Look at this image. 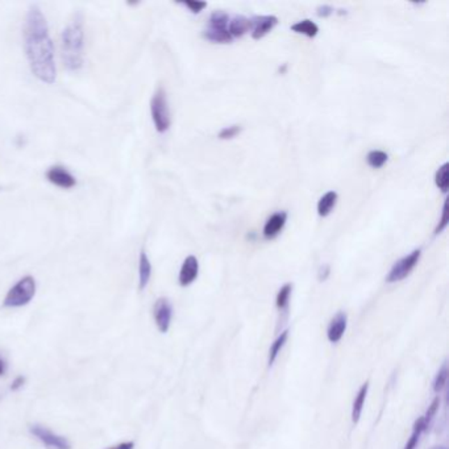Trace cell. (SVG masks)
<instances>
[{
  "mask_svg": "<svg viewBox=\"0 0 449 449\" xmlns=\"http://www.w3.org/2000/svg\"><path fill=\"white\" fill-rule=\"evenodd\" d=\"M24 47L33 75L47 85L54 84L57 78L54 47L49 35L47 19L36 6L29 8L25 19Z\"/></svg>",
  "mask_w": 449,
  "mask_h": 449,
  "instance_id": "6da1fadb",
  "label": "cell"
},
{
  "mask_svg": "<svg viewBox=\"0 0 449 449\" xmlns=\"http://www.w3.org/2000/svg\"><path fill=\"white\" fill-rule=\"evenodd\" d=\"M62 61L69 72H78L84 68L85 28L82 13H75L61 35Z\"/></svg>",
  "mask_w": 449,
  "mask_h": 449,
  "instance_id": "7a4b0ae2",
  "label": "cell"
},
{
  "mask_svg": "<svg viewBox=\"0 0 449 449\" xmlns=\"http://www.w3.org/2000/svg\"><path fill=\"white\" fill-rule=\"evenodd\" d=\"M36 294V281L32 276H26L16 282L7 292L3 306L4 307H23L29 304Z\"/></svg>",
  "mask_w": 449,
  "mask_h": 449,
  "instance_id": "3957f363",
  "label": "cell"
},
{
  "mask_svg": "<svg viewBox=\"0 0 449 449\" xmlns=\"http://www.w3.org/2000/svg\"><path fill=\"white\" fill-rule=\"evenodd\" d=\"M150 112L155 127L159 134H165L171 128V111L168 104L166 93L162 87H158L157 91L150 102Z\"/></svg>",
  "mask_w": 449,
  "mask_h": 449,
  "instance_id": "277c9868",
  "label": "cell"
},
{
  "mask_svg": "<svg viewBox=\"0 0 449 449\" xmlns=\"http://www.w3.org/2000/svg\"><path fill=\"white\" fill-rule=\"evenodd\" d=\"M420 255H422V251L415 249L411 253L404 255L400 261H397L391 267V270L388 271L386 282L394 283V282H400L402 279L406 278L418 265Z\"/></svg>",
  "mask_w": 449,
  "mask_h": 449,
  "instance_id": "5b68a950",
  "label": "cell"
},
{
  "mask_svg": "<svg viewBox=\"0 0 449 449\" xmlns=\"http://www.w3.org/2000/svg\"><path fill=\"white\" fill-rule=\"evenodd\" d=\"M31 434L33 436L37 437L47 449H70L72 446L68 441V439L63 436H60L54 432H52L47 427L40 425H31L29 428Z\"/></svg>",
  "mask_w": 449,
  "mask_h": 449,
  "instance_id": "8992f818",
  "label": "cell"
},
{
  "mask_svg": "<svg viewBox=\"0 0 449 449\" xmlns=\"http://www.w3.org/2000/svg\"><path fill=\"white\" fill-rule=\"evenodd\" d=\"M153 316L161 333H166L171 328L173 317V306L168 298H159L153 307Z\"/></svg>",
  "mask_w": 449,
  "mask_h": 449,
  "instance_id": "52a82bcc",
  "label": "cell"
},
{
  "mask_svg": "<svg viewBox=\"0 0 449 449\" xmlns=\"http://www.w3.org/2000/svg\"><path fill=\"white\" fill-rule=\"evenodd\" d=\"M252 23V37L255 40H261L273 31V28L278 24V19L273 15L267 16H255L251 19Z\"/></svg>",
  "mask_w": 449,
  "mask_h": 449,
  "instance_id": "ba28073f",
  "label": "cell"
},
{
  "mask_svg": "<svg viewBox=\"0 0 449 449\" xmlns=\"http://www.w3.org/2000/svg\"><path fill=\"white\" fill-rule=\"evenodd\" d=\"M47 178L50 183L61 189H72L75 186V178L73 174L63 166H53L47 173Z\"/></svg>",
  "mask_w": 449,
  "mask_h": 449,
  "instance_id": "9c48e42d",
  "label": "cell"
},
{
  "mask_svg": "<svg viewBox=\"0 0 449 449\" xmlns=\"http://www.w3.org/2000/svg\"><path fill=\"white\" fill-rule=\"evenodd\" d=\"M286 220H287V214L285 211L274 212L270 218L267 219V223L264 226V237L267 240L276 239L281 231L283 230Z\"/></svg>",
  "mask_w": 449,
  "mask_h": 449,
  "instance_id": "30bf717a",
  "label": "cell"
},
{
  "mask_svg": "<svg viewBox=\"0 0 449 449\" xmlns=\"http://www.w3.org/2000/svg\"><path fill=\"white\" fill-rule=\"evenodd\" d=\"M198 273H199V262H198L196 257L195 255L186 257V260L183 261L181 271H180V277H178L180 285L183 287L191 285L198 277Z\"/></svg>",
  "mask_w": 449,
  "mask_h": 449,
  "instance_id": "8fae6325",
  "label": "cell"
},
{
  "mask_svg": "<svg viewBox=\"0 0 449 449\" xmlns=\"http://www.w3.org/2000/svg\"><path fill=\"white\" fill-rule=\"evenodd\" d=\"M348 326V316L345 313H338L332 317L327 329L328 340L331 342H339L345 333Z\"/></svg>",
  "mask_w": 449,
  "mask_h": 449,
  "instance_id": "7c38bea8",
  "label": "cell"
},
{
  "mask_svg": "<svg viewBox=\"0 0 449 449\" xmlns=\"http://www.w3.org/2000/svg\"><path fill=\"white\" fill-rule=\"evenodd\" d=\"M150 277H152V264L149 257L143 251L140 253V260H139V289L140 290L145 289L150 281Z\"/></svg>",
  "mask_w": 449,
  "mask_h": 449,
  "instance_id": "4fadbf2b",
  "label": "cell"
},
{
  "mask_svg": "<svg viewBox=\"0 0 449 449\" xmlns=\"http://www.w3.org/2000/svg\"><path fill=\"white\" fill-rule=\"evenodd\" d=\"M252 28V23L251 19L245 17V16H235L232 20L228 23V32L233 37H243L249 32V29Z\"/></svg>",
  "mask_w": 449,
  "mask_h": 449,
  "instance_id": "5bb4252c",
  "label": "cell"
},
{
  "mask_svg": "<svg viewBox=\"0 0 449 449\" xmlns=\"http://www.w3.org/2000/svg\"><path fill=\"white\" fill-rule=\"evenodd\" d=\"M336 202H338V193L336 191H327L326 194L323 195L317 202V214H319V216H322V218L328 216L336 206Z\"/></svg>",
  "mask_w": 449,
  "mask_h": 449,
  "instance_id": "9a60e30c",
  "label": "cell"
},
{
  "mask_svg": "<svg viewBox=\"0 0 449 449\" xmlns=\"http://www.w3.org/2000/svg\"><path fill=\"white\" fill-rule=\"evenodd\" d=\"M368 391H369V382H365L364 385L359 390V393H357V395L354 398V402H353L352 422L354 425L359 423V420L361 418Z\"/></svg>",
  "mask_w": 449,
  "mask_h": 449,
  "instance_id": "2e32d148",
  "label": "cell"
},
{
  "mask_svg": "<svg viewBox=\"0 0 449 449\" xmlns=\"http://www.w3.org/2000/svg\"><path fill=\"white\" fill-rule=\"evenodd\" d=\"M228 23H230V16L223 11H215L211 13L210 20H208V29L210 31H228Z\"/></svg>",
  "mask_w": 449,
  "mask_h": 449,
  "instance_id": "e0dca14e",
  "label": "cell"
},
{
  "mask_svg": "<svg viewBox=\"0 0 449 449\" xmlns=\"http://www.w3.org/2000/svg\"><path fill=\"white\" fill-rule=\"evenodd\" d=\"M292 31L295 33H299V35H304V36L313 38V37H315L317 35L319 26L313 20L304 19V20H301V22L292 24Z\"/></svg>",
  "mask_w": 449,
  "mask_h": 449,
  "instance_id": "ac0fdd59",
  "label": "cell"
},
{
  "mask_svg": "<svg viewBox=\"0 0 449 449\" xmlns=\"http://www.w3.org/2000/svg\"><path fill=\"white\" fill-rule=\"evenodd\" d=\"M289 339V329H285L278 338L274 340V342L271 344L270 347V351H269V365L274 364V361L277 360L278 357L279 352L281 349L285 347L286 341Z\"/></svg>",
  "mask_w": 449,
  "mask_h": 449,
  "instance_id": "d6986e66",
  "label": "cell"
},
{
  "mask_svg": "<svg viewBox=\"0 0 449 449\" xmlns=\"http://www.w3.org/2000/svg\"><path fill=\"white\" fill-rule=\"evenodd\" d=\"M427 427H428V425H425L423 416H420V418L415 422V425H413V434H411V436H410L409 441H407V444L404 446V448L403 449L416 448L418 441H419V437H420V435H422V434L425 432V430H427Z\"/></svg>",
  "mask_w": 449,
  "mask_h": 449,
  "instance_id": "ffe728a7",
  "label": "cell"
},
{
  "mask_svg": "<svg viewBox=\"0 0 449 449\" xmlns=\"http://www.w3.org/2000/svg\"><path fill=\"white\" fill-rule=\"evenodd\" d=\"M388 153L382 152V150H372L368 153L366 156V162L370 168L373 169H379L382 168L386 162H388Z\"/></svg>",
  "mask_w": 449,
  "mask_h": 449,
  "instance_id": "44dd1931",
  "label": "cell"
},
{
  "mask_svg": "<svg viewBox=\"0 0 449 449\" xmlns=\"http://www.w3.org/2000/svg\"><path fill=\"white\" fill-rule=\"evenodd\" d=\"M449 164L446 162L444 165H441L436 171L435 175V182L439 187V190H441L443 193H447L449 189Z\"/></svg>",
  "mask_w": 449,
  "mask_h": 449,
  "instance_id": "7402d4cb",
  "label": "cell"
},
{
  "mask_svg": "<svg viewBox=\"0 0 449 449\" xmlns=\"http://www.w3.org/2000/svg\"><path fill=\"white\" fill-rule=\"evenodd\" d=\"M203 36L206 37L208 41L215 42V44H230L232 41V36L228 31L216 32V31L207 29L206 32L203 33Z\"/></svg>",
  "mask_w": 449,
  "mask_h": 449,
  "instance_id": "603a6c76",
  "label": "cell"
},
{
  "mask_svg": "<svg viewBox=\"0 0 449 449\" xmlns=\"http://www.w3.org/2000/svg\"><path fill=\"white\" fill-rule=\"evenodd\" d=\"M292 292V283H286V285H283V286L281 287V290H279L278 294H277V299H276L277 308H279V310H285V308H287Z\"/></svg>",
  "mask_w": 449,
  "mask_h": 449,
  "instance_id": "cb8c5ba5",
  "label": "cell"
},
{
  "mask_svg": "<svg viewBox=\"0 0 449 449\" xmlns=\"http://www.w3.org/2000/svg\"><path fill=\"white\" fill-rule=\"evenodd\" d=\"M447 378H448V368L447 365H443V368L439 370L436 377H435V381H434V391L435 393H440L443 388L446 386V382H447Z\"/></svg>",
  "mask_w": 449,
  "mask_h": 449,
  "instance_id": "d4e9b609",
  "label": "cell"
},
{
  "mask_svg": "<svg viewBox=\"0 0 449 449\" xmlns=\"http://www.w3.org/2000/svg\"><path fill=\"white\" fill-rule=\"evenodd\" d=\"M242 132V127L240 125H231V127H226L219 132V139L220 140H231L233 137H236L237 134Z\"/></svg>",
  "mask_w": 449,
  "mask_h": 449,
  "instance_id": "484cf974",
  "label": "cell"
},
{
  "mask_svg": "<svg viewBox=\"0 0 449 449\" xmlns=\"http://www.w3.org/2000/svg\"><path fill=\"white\" fill-rule=\"evenodd\" d=\"M439 406H440V400L439 398H435L434 401H432V403L430 404V407H428V410H427V413H425V416H423V419H425V425H430V423L432 422V419L435 418V415H436L437 410H439Z\"/></svg>",
  "mask_w": 449,
  "mask_h": 449,
  "instance_id": "4316f807",
  "label": "cell"
},
{
  "mask_svg": "<svg viewBox=\"0 0 449 449\" xmlns=\"http://www.w3.org/2000/svg\"><path fill=\"white\" fill-rule=\"evenodd\" d=\"M447 224H448V200H446V202H444V205H443L441 219H440V221H439V226H437L436 230H435V233L437 235V233L444 231V230H446V227H447Z\"/></svg>",
  "mask_w": 449,
  "mask_h": 449,
  "instance_id": "83f0119b",
  "label": "cell"
},
{
  "mask_svg": "<svg viewBox=\"0 0 449 449\" xmlns=\"http://www.w3.org/2000/svg\"><path fill=\"white\" fill-rule=\"evenodd\" d=\"M191 13H199L203 11L207 7V3L205 1H184L183 3Z\"/></svg>",
  "mask_w": 449,
  "mask_h": 449,
  "instance_id": "f1b7e54d",
  "label": "cell"
},
{
  "mask_svg": "<svg viewBox=\"0 0 449 449\" xmlns=\"http://www.w3.org/2000/svg\"><path fill=\"white\" fill-rule=\"evenodd\" d=\"M24 384H25L24 376L16 377V378L13 379V384H11V390H13V391H17L19 388H23V386H24Z\"/></svg>",
  "mask_w": 449,
  "mask_h": 449,
  "instance_id": "f546056e",
  "label": "cell"
},
{
  "mask_svg": "<svg viewBox=\"0 0 449 449\" xmlns=\"http://www.w3.org/2000/svg\"><path fill=\"white\" fill-rule=\"evenodd\" d=\"M332 13H333V8L331 6H320L317 8V15L320 17H327L329 15H332Z\"/></svg>",
  "mask_w": 449,
  "mask_h": 449,
  "instance_id": "4dcf8cb0",
  "label": "cell"
},
{
  "mask_svg": "<svg viewBox=\"0 0 449 449\" xmlns=\"http://www.w3.org/2000/svg\"><path fill=\"white\" fill-rule=\"evenodd\" d=\"M134 441H124V443H120V444H116L113 447H109L107 449H134Z\"/></svg>",
  "mask_w": 449,
  "mask_h": 449,
  "instance_id": "1f68e13d",
  "label": "cell"
},
{
  "mask_svg": "<svg viewBox=\"0 0 449 449\" xmlns=\"http://www.w3.org/2000/svg\"><path fill=\"white\" fill-rule=\"evenodd\" d=\"M328 274H329V267H322V269H320V271H319V279H320V281H326V279H327Z\"/></svg>",
  "mask_w": 449,
  "mask_h": 449,
  "instance_id": "d6a6232c",
  "label": "cell"
},
{
  "mask_svg": "<svg viewBox=\"0 0 449 449\" xmlns=\"http://www.w3.org/2000/svg\"><path fill=\"white\" fill-rule=\"evenodd\" d=\"M6 372V363L0 359V376H3Z\"/></svg>",
  "mask_w": 449,
  "mask_h": 449,
  "instance_id": "836d02e7",
  "label": "cell"
},
{
  "mask_svg": "<svg viewBox=\"0 0 449 449\" xmlns=\"http://www.w3.org/2000/svg\"><path fill=\"white\" fill-rule=\"evenodd\" d=\"M436 449H446V448H444V447H439V448H436Z\"/></svg>",
  "mask_w": 449,
  "mask_h": 449,
  "instance_id": "e575fe53",
  "label": "cell"
}]
</instances>
